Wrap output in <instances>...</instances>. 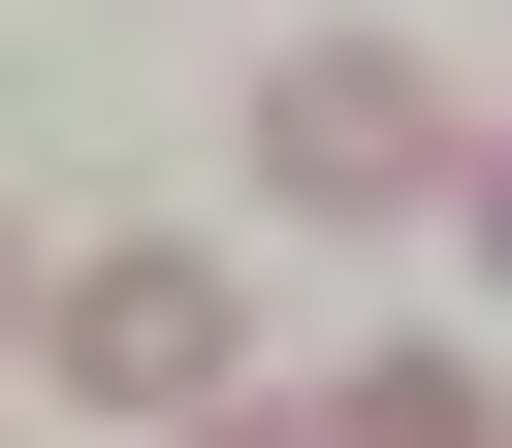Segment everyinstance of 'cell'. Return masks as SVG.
Returning a JSON list of instances; mask_svg holds the SVG:
<instances>
[{"mask_svg": "<svg viewBox=\"0 0 512 448\" xmlns=\"http://www.w3.org/2000/svg\"><path fill=\"white\" fill-rule=\"evenodd\" d=\"M448 224H480V256H512V128H480V160H448Z\"/></svg>", "mask_w": 512, "mask_h": 448, "instance_id": "4", "label": "cell"}, {"mask_svg": "<svg viewBox=\"0 0 512 448\" xmlns=\"http://www.w3.org/2000/svg\"><path fill=\"white\" fill-rule=\"evenodd\" d=\"M160 448H320V416H256V384H224V416H160Z\"/></svg>", "mask_w": 512, "mask_h": 448, "instance_id": "5", "label": "cell"}, {"mask_svg": "<svg viewBox=\"0 0 512 448\" xmlns=\"http://www.w3.org/2000/svg\"><path fill=\"white\" fill-rule=\"evenodd\" d=\"M32 288H64V256H32V224H0V352H32Z\"/></svg>", "mask_w": 512, "mask_h": 448, "instance_id": "6", "label": "cell"}, {"mask_svg": "<svg viewBox=\"0 0 512 448\" xmlns=\"http://www.w3.org/2000/svg\"><path fill=\"white\" fill-rule=\"evenodd\" d=\"M32 352H64L96 416H224V384H256V288H224V256H64Z\"/></svg>", "mask_w": 512, "mask_h": 448, "instance_id": "2", "label": "cell"}, {"mask_svg": "<svg viewBox=\"0 0 512 448\" xmlns=\"http://www.w3.org/2000/svg\"><path fill=\"white\" fill-rule=\"evenodd\" d=\"M448 160H480V128H448V64H384V32H320V64L256 96V192H288V224H448Z\"/></svg>", "mask_w": 512, "mask_h": 448, "instance_id": "1", "label": "cell"}, {"mask_svg": "<svg viewBox=\"0 0 512 448\" xmlns=\"http://www.w3.org/2000/svg\"><path fill=\"white\" fill-rule=\"evenodd\" d=\"M320 448H512V384H480V352H352V384H320Z\"/></svg>", "mask_w": 512, "mask_h": 448, "instance_id": "3", "label": "cell"}]
</instances>
